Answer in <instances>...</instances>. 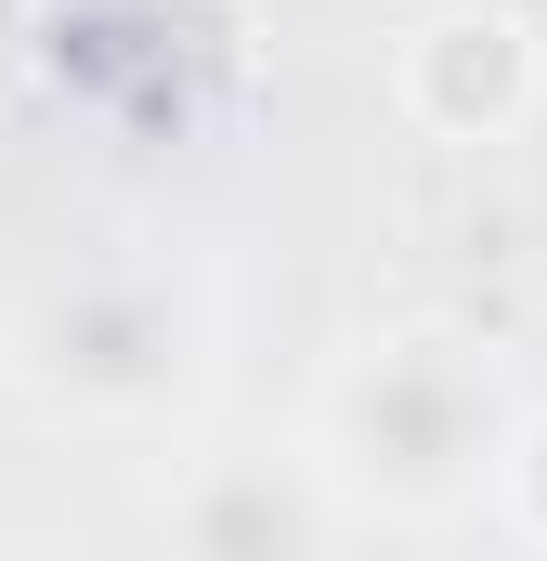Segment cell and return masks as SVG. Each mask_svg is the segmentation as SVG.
Returning a JSON list of instances; mask_svg holds the SVG:
<instances>
[{"mask_svg":"<svg viewBox=\"0 0 547 561\" xmlns=\"http://www.w3.org/2000/svg\"><path fill=\"white\" fill-rule=\"evenodd\" d=\"M509 379H496V353L469 340V327H443V313H392V327H365L326 379H313V470H326V496L352 510V523H392V536H443V523H469L482 496H496V444H509Z\"/></svg>","mask_w":547,"mask_h":561,"instance_id":"1","label":"cell"},{"mask_svg":"<svg viewBox=\"0 0 547 561\" xmlns=\"http://www.w3.org/2000/svg\"><path fill=\"white\" fill-rule=\"evenodd\" d=\"M13 379H26V405H53L79 431H156L209 379V313L156 262H79V275L26 287Z\"/></svg>","mask_w":547,"mask_h":561,"instance_id":"2","label":"cell"},{"mask_svg":"<svg viewBox=\"0 0 547 561\" xmlns=\"http://www.w3.org/2000/svg\"><path fill=\"white\" fill-rule=\"evenodd\" d=\"M339 536L352 510L300 431H209L143 496V561H339Z\"/></svg>","mask_w":547,"mask_h":561,"instance_id":"3","label":"cell"},{"mask_svg":"<svg viewBox=\"0 0 547 561\" xmlns=\"http://www.w3.org/2000/svg\"><path fill=\"white\" fill-rule=\"evenodd\" d=\"M392 105L430 144H509L547 105V53L522 26V0H443L392 39Z\"/></svg>","mask_w":547,"mask_h":561,"instance_id":"4","label":"cell"},{"mask_svg":"<svg viewBox=\"0 0 547 561\" xmlns=\"http://www.w3.org/2000/svg\"><path fill=\"white\" fill-rule=\"evenodd\" d=\"M522 549H547V405H522L509 419V444H496V496H482Z\"/></svg>","mask_w":547,"mask_h":561,"instance_id":"5","label":"cell"}]
</instances>
